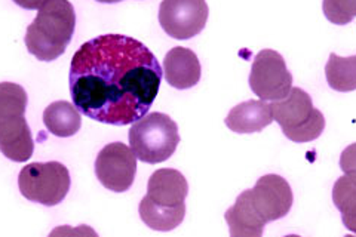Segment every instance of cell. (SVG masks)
I'll return each instance as SVG.
<instances>
[{
  "label": "cell",
  "instance_id": "6da1fadb",
  "mask_svg": "<svg viewBox=\"0 0 356 237\" xmlns=\"http://www.w3.org/2000/svg\"><path fill=\"white\" fill-rule=\"evenodd\" d=\"M162 76L158 58L143 42L124 35H102L74 52L70 94L86 117L125 126L147 116Z\"/></svg>",
  "mask_w": 356,
  "mask_h": 237
},
{
  "label": "cell",
  "instance_id": "d4e9b609",
  "mask_svg": "<svg viewBox=\"0 0 356 237\" xmlns=\"http://www.w3.org/2000/svg\"><path fill=\"white\" fill-rule=\"evenodd\" d=\"M344 237H356V236H352V234H348V236H344Z\"/></svg>",
  "mask_w": 356,
  "mask_h": 237
},
{
  "label": "cell",
  "instance_id": "277c9868",
  "mask_svg": "<svg viewBox=\"0 0 356 237\" xmlns=\"http://www.w3.org/2000/svg\"><path fill=\"white\" fill-rule=\"evenodd\" d=\"M129 145L144 163H162L175 153L180 133L177 123L165 113H152L134 123L129 129Z\"/></svg>",
  "mask_w": 356,
  "mask_h": 237
},
{
  "label": "cell",
  "instance_id": "d6986e66",
  "mask_svg": "<svg viewBox=\"0 0 356 237\" xmlns=\"http://www.w3.org/2000/svg\"><path fill=\"white\" fill-rule=\"evenodd\" d=\"M27 103L24 88L10 82L0 83V117L24 116Z\"/></svg>",
  "mask_w": 356,
  "mask_h": 237
},
{
  "label": "cell",
  "instance_id": "4fadbf2b",
  "mask_svg": "<svg viewBox=\"0 0 356 237\" xmlns=\"http://www.w3.org/2000/svg\"><path fill=\"white\" fill-rule=\"evenodd\" d=\"M273 122L270 104L261 99H250L233 107L226 117V125L236 133L261 132Z\"/></svg>",
  "mask_w": 356,
  "mask_h": 237
},
{
  "label": "cell",
  "instance_id": "5b68a950",
  "mask_svg": "<svg viewBox=\"0 0 356 237\" xmlns=\"http://www.w3.org/2000/svg\"><path fill=\"white\" fill-rule=\"evenodd\" d=\"M70 172L60 162H35L24 166L18 175V187L27 200L43 206H55L69 195Z\"/></svg>",
  "mask_w": 356,
  "mask_h": 237
},
{
  "label": "cell",
  "instance_id": "7a4b0ae2",
  "mask_svg": "<svg viewBox=\"0 0 356 237\" xmlns=\"http://www.w3.org/2000/svg\"><path fill=\"white\" fill-rule=\"evenodd\" d=\"M76 28L74 8L67 0H44L26 33L27 51L39 61L60 58L73 39Z\"/></svg>",
  "mask_w": 356,
  "mask_h": 237
},
{
  "label": "cell",
  "instance_id": "ba28073f",
  "mask_svg": "<svg viewBox=\"0 0 356 237\" xmlns=\"http://www.w3.org/2000/svg\"><path fill=\"white\" fill-rule=\"evenodd\" d=\"M137 174V156L124 142H110L98 153L95 175L107 190L124 193L134 184Z\"/></svg>",
  "mask_w": 356,
  "mask_h": 237
},
{
  "label": "cell",
  "instance_id": "7402d4cb",
  "mask_svg": "<svg viewBox=\"0 0 356 237\" xmlns=\"http://www.w3.org/2000/svg\"><path fill=\"white\" fill-rule=\"evenodd\" d=\"M67 237H99V236L92 227L82 224V225H77V227H70L69 236Z\"/></svg>",
  "mask_w": 356,
  "mask_h": 237
},
{
  "label": "cell",
  "instance_id": "52a82bcc",
  "mask_svg": "<svg viewBox=\"0 0 356 237\" xmlns=\"http://www.w3.org/2000/svg\"><path fill=\"white\" fill-rule=\"evenodd\" d=\"M209 9L205 0H163L159 24L172 39L187 40L205 28Z\"/></svg>",
  "mask_w": 356,
  "mask_h": 237
},
{
  "label": "cell",
  "instance_id": "e0dca14e",
  "mask_svg": "<svg viewBox=\"0 0 356 237\" xmlns=\"http://www.w3.org/2000/svg\"><path fill=\"white\" fill-rule=\"evenodd\" d=\"M328 86L337 92H352L356 89V55L339 56L331 54L325 65Z\"/></svg>",
  "mask_w": 356,
  "mask_h": 237
},
{
  "label": "cell",
  "instance_id": "8fae6325",
  "mask_svg": "<svg viewBox=\"0 0 356 237\" xmlns=\"http://www.w3.org/2000/svg\"><path fill=\"white\" fill-rule=\"evenodd\" d=\"M188 184L184 175L177 169L163 167L152 174L147 183V197L161 206H178L186 203Z\"/></svg>",
  "mask_w": 356,
  "mask_h": 237
},
{
  "label": "cell",
  "instance_id": "9a60e30c",
  "mask_svg": "<svg viewBox=\"0 0 356 237\" xmlns=\"http://www.w3.org/2000/svg\"><path fill=\"white\" fill-rule=\"evenodd\" d=\"M43 123L47 129L60 138H69L81 131V111L69 101H55L43 111Z\"/></svg>",
  "mask_w": 356,
  "mask_h": 237
},
{
  "label": "cell",
  "instance_id": "2e32d148",
  "mask_svg": "<svg viewBox=\"0 0 356 237\" xmlns=\"http://www.w3.org/2000/svg\"><path fill=\"white\" fill-rule=\"evenodd\" d=\"M140 218L149 229L156 231H171L180 225L186 217V203L178 206H161L144 196L138 206Z\"/></svg>",
  "mask_w": 356,
  "mask_h": 237
},
{
  "label": "cell",
  "instance_id": "9c48e42d",
  "mask_svg": "<svg viewBox=\"0 0 356 237\" xmlns=\"http://www.w3.org/2000/svg\"><path fill=\"white\" fill-rule=\"evenodd\" d=\"M248 193L252 206L266 224L284 218L291 211L294 202L291 186L285 178L276 174L259 178Z\"/></svg>",
  "mask_w": 356,
  "mask_h": 237
},
{
  "label": "cell",
  "instance_id": "ac0fdd59",
  "mask_svg": "<svg viewBox=\"0 0 356 237\" xmlns=\"http://www.w3.org/2000/svg\"><path fill=\"white\" fill-rule=\"evenodd\" d=\"M332 202L341 213L344 227L356 233V183L346 175L340 177L332 187Z\"/></svg>",
  "mask_w": 356,
  "mask_h": 237
},
{
  "label": "cell",
  "instance_id": "cb8c5ba5",
  "mask_svg": "<svg viewBox=\"0 0 356 237\" xmlns=\"http://www.w3.org/2000/svg\"><path fill=\"white\" fill-rule=\"evenodd\" d=\"M285 237H302V236H298V234H288V236H285Z\"/></svg>",
  "mask_w": 356,
  "mask_h": 237
},
{
  "label": "cell",
  "instance_id": "ffe728a7",
  "mask_svg": "<svg viewBox=\"0 0 356 237\" xmlns=\"http://www.w3.org/2000/svg\"><path fill=\"white\" fill-rule=\"evenodd\" d=\"M322 9L332 24L344 26L356 17V0H325Z\"/></svg>",
  "mask_w": 356,
  "mask_h": 237
},
{
  "label": "cell",
  "instance_id": "30bf717a",
  "mask_svg": "<svg viewBox=\"0 0 356 237\" xmlns=\"http://www.w3.org/2000/svg\"><path fill=\"white\" fill-rule=\"evenodd\" d=\"M0 150L13 162H27L35 152V141L24 116L0 117Z\"/></svg>",
  "mask_w": 356,
  "mask_h": 237
},
{
  "label": "cell",
  "instance_id": "603a6c76",
  "mask_svg": "<svg viewBox=\"0 0 356 237\" xmlns=\"http://www.w3.org/2000/svg\"><path fill=\"white\" fill-rule=\"evenodd\" d=\"M70 231V225H58V227H55L48 237H67L69 236Z\"/></svg>",
  "mask_w": 356,
  "mask_h": 237
},
{
  "label": "cell",
  "instance_id": "8992f818",
  "mask_svg": "<svg viewBox=\"0 0 356 237\" xmlns=\"http://www.w3.org/2000/svg\"><path fill=\"white\" fill-rule=\"evenodd\" d=\"M250 88L261 101H281L293 89V74L284 56L273 49H263L254 56L250 72Z\"/></svg>",
  "mask_w": 356,
  "mask_h": 237
},
{
  "label": "cell",
  "instance_id": "7c38bea8",
  "mask_svg": "<svg viewBox=\"0 0 356 237\" xmlns=\"http://www.w3.org/2000/svg\"><path fill=\"white\" fill-rule=\"evenodd\" d=\"M200 73H202L200 63L192 49L175 47L165 55L163 76L172 88H193L200 81Z\"/></svg>",
  "mask_w": 356,
  "mask_h": 237
},
{
  "label": "cell",
  "instance_id": "3957f363",
  "mask_svg": "<svg viewBox=\"0 0 356 237\" xmlns=\"http://www.w3.org/2000/svg\"><path fill=\"white\" fill-rule=\"evenodd\" d=\"M273 120L293 142L315 141L325 129V117L314 107L312 97L302 88H293L286 98L270 104Z\"/></svg>",
  "mask_w": 356,
  "mask_h": 237
},
{
  "label": "cell",
  "instance_id": "5bb4252c",
  "mask_svg": "<svg viewBox=\"0 0 356 237\" xmlns=\"http://www.w3.org/2000/svg\"><path fill=\"white\" fill-rule=\"evenodd\" d=\"M230 237H263L266 222L252 206L248 190L242 191L235 205L225 213Z\"/></svg>",
  "mask_w": 356,
  "mask_h": 237
},
{
  "label": "cell",
  "instance_id": "44dd1931",
  "mask_svg": "<svg viewBox=\"0 0 356 237\" xmlns=\"http://www.w3.org/2000/svg\"><path fill=\"white\" fill-rule=\"evenodd\" d=\"M340 169L344 175L356 183V142L348 145L340 156Z\"/></svg>",
  "mask_w": 356,
  "mask_h": 237
}]
</instances>
